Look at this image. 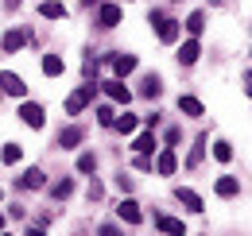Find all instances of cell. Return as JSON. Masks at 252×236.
Segmentation results:
<instances>
[{
  "mask_svg": "<svg viewBox=\"0 0 252 236\" xmlns=\"http://www.w3.org/2000/svg\"><path fill=\"white\" fill-rule=\"evenodd\" d=\"M94 97H97V82H90V86H82V89H74V93L66 97V113H70V117H78V113H82V109H86Z\"/></svg>",
  "mask_w": 252,
  "mask_h": 236,
  "instance_id": "cell-1",
  "label": "cell"
},
{
  "mask_svg": "<svg viewBox=\"0 0 252 236\" xmlns=\"http://www.w3.org/2000/svg\"><path fill=\"white\" fill-rule=\"evenodd\" d=\"M148 20L156 24V31H159L163 43H175V39H179V20H171V16H163V12H152Z\"/></svg>",
  "mask_w": 252,
  "mask_h": 236,
  "instance_id": "cell-2",
  "label": "cell"
},
{
  "mask_svg": "<svg viewBox=\"0 0 252 236\" xmlns=\"http://www.w3.org/2000/svg\"><path fill=\"white\" fill-rule=\"evenodd\" d=\"M0 93H12V97H24L28 86H24V78L20 74H12V70H4L0 74Z\"/></svg>",
  "mask_w": 252,
  "mask_h": 236,
  "instance_id": "cell-3",
  "label": "cell"
},
{
  "mask_svg": "<svg viewBox=\"0 0 252 236\" xmlns=\"http://www.w3.org/2000/svg\"><path fill=\"white\" fill-rule=\"evenodd\" d=\"M28 39H32L28 31L16 28V31H8V35H4V43H0V47H4V55H16L20 47H28Z\"/></svg>",
  "mask_w": 252,
  "mask_h": 236,
  "instance_id": "cell-4",
  "label": "cell"
},
{
  "mask_svg": "<svg viewBox=\"0 0 252 236\" xmlns=\"http://www.w3.org/2000/svg\"><path fill=\"white\" fill-rule=\"evenodd\" d=\"M156 171H159V175H175V171H179V155H175V148H163V151H159Z\"/></svg>",
  "mask_w": 252,
  "mask_h": 236,
  "instance_id": "cell-5",
  "label": "cell"
},
{
  "mask_svg": "<svg viewBox=\"0 0 252 236\" xmlns=\"http://www.w3.org/2000/svg\"><path fill=\"white\" fill-rule=\"evenodd\" d=\"M109 66H113L117 78H125V74L136 70V55H109Z\"/></svg>",
  "mask_w": 252,
  "mask_h": 236,
  "instance_id": "cell-6",
  "label": "cell"
},
{
  "mask_svg": "<svg viewBox=\"0 0 252 236\" xmlns=\"http://www.w3.org/2000/svg\"><path fill=\"white\" fill-rule=\"evenodd\" d=\"M97 24H101V28H117V24H121V4H101Z\"/></svg>",
  "mask_w": 252,
  "mask_h": 236,
  "instance_id": "cell-7",
  "label": "cell"
},
{
  "mask_svg": "<svg viewBox=\"0 0 252 236\" xmlns=\"http://www.w3.org/2000/svg\"><path fill=\"white\" fill-rule=\"evenodd\" d=\"M43 186H47V175H43L39 167L24 171V178H20V190H43Z\"/></svg>",
  "mask_w": 252,
  "mask_h": 236,
  "instance_id": "cell-8",
  "label": "cell"
},
{
  "mask_svg": "<svg viewBox=\"0 0 252 236\" xmlns=\"http://www.w3.org/2000/svg\"><path fill=\"white\" fill-rule=\"evenodd\" d=\"M198 55H202L198 39H187V43L179 47V62H183V66H194V62H198Z\"/></svg>",
  "mask_w": 252,
  "mask_h": 236,
  "instance_id": "cell-9",
  "label": "cell"
},
{
  "mask_svg": "<svg viewBox=\"0 0 252 236\" xmlns=\"http://www.w3.org/2000/svg\"><path fill=\"white\" fill-rule=\"evenodd\" d=\"M20 120H24V124H32V128H43V105H28V101H24Z\"/></svg>",
  "mask_w": 252,
  "mask_h": 236,
  "instance_id": "cell-10",
  "label": "cell"
},
{
  "mask_svg": "<svg viewBox=\"0 0 252 236\" xmlns=\"http://www.w3.org/2000/svg\"><path fill=\"white\" fill-rule=\"evenodd\" d=\"M117 213H121V217H125L128 225H140V221H144V213H140V206H136V202H132V198H125V202H121V206H117Z\"/></svg>",
  "mask_w": 252,
  "mask_h": 236,
  "instance_id": "cell-11",
  "label": "cell"
},
{
  "mask_svg": "<svg viewBox=\"0 0 252 236\" xmlns=\"http://www.w3.org/2000/svg\"><path fill=\"white\" fill-rule=\"evenodd\" d=\"M101 86H105V93H109L113 101H121V105H128V101H132V93L121 86V78H113V82H101Z\"/></svg>",
  "mask_w": 252,
  "mask_h": 236,
  "instance_id": "cell-12",
  "label": "cell"
},
{
  "mask_svg": "<svg viewBox=\"0 0 252 236\" xmlns=\"http://www.w3.org/2000/svg\"><path fill=\"white\" fill-rule=\"evenodd\" d=\"M39 16H47V20H66V4H59V0H43V4H39Z\"/></svg>",
  "mask_w": 252,
  "mask_h": 236,
  "instance_id": "cell-13",
  "label": "cell"
},
{
  "mask_svg": "<svg viewBox=\"0 0 252 236\" xmlns=\"http://www.w3.org/2000/svg\"><path fill=\"white\" fill-rule=\"evenodd\" d=\"M218 194L221 198H237V194H241V182H237L233 175H221L218 178Z\"/></svg>",
  "mask_w": 252,
  "mask_h": 236,
  "instance_id": "cell-14",
  "label": "cell"
},
{
  "mask_svg": "<svg viewBox=\"0 0 252 236\" xmlns=\"http://www.w3.org/2000/svg\"><path fill=\"white\" fill-rule=\"evenodd\" d=\"M78 144H82V128H63V132H59V148L63 151L78 148Z\"/></svg>",
  "mask_w": 252,
  "mask_h": 236,
  "instance_id": "cell-15",
  "label": "cell"
},
{
  "mask_svg": "<svg viewBox=\"0 0 252 236\" xmlns=\"http://www.w3.org/2000/svg\"><path fill=\"white\" fill-rule=\"evenodd\" d=\"M175 198H179V202H183L190 213H202V198H198L194 190H183V186H179V190H175Z\"/></svg>",
  "mask_w": 252,
  "mask_h": 236,
  "instance_id": "cell-16",
  "label": "cell"
},
{
  "mask_svg": "<svg viewBox=\"0 0 252 236\" xmlns=\"http://www.w3.org/2000/svg\"><path fill=\"white\" fill-rule=\"evenodd\" d=\"M140 93H144V97H148V101H156L159 93H163V82H159L156 74H148V78H144V82H140Z\"/></svg>",
  "mask_w": 252,
  "mask_h": 236,
  "instance_id": "cell-17",
  "label": "cell"
},
{
  "mask_svg": "<svg viewBox=\"0 0 252 236\" xmlns=\"http://www.w3.org/2000/svg\"><path fill=\"white\" fill-rule=\"evenodd\" d=\"M132 151H140V155H152V151H156V136H152V132H140V136L132 140Z\"/></svg>",
  "mask_w": 252,
  "mask_h": 236,
  "instance_id": "cell-18",
  "label": "cell"
},
{
  "mask_svg": "<svg viewBox=\"0 0 252 236\" xmlns=\"http://www.w3.org/2000/svg\"><path fill=\"white\" fill-rule=\"evenodd\" d=\"M63 70H66V62L59 59V55H43V74H47V78H59Z\"/></svg>",
  "mask_w": 252,
  "mask_h": 236,
  "instance_id": "cell-19",
  "label": "cell"
},
{
  "mask_svg": "<svg viewBox=\"0 0 252 236\" xmlns=\"http://www.w3.org/2000/svg\"><path fill=\"white\" fill-rule=\"evenodd\" d=\"M179 113H187V117H202V101H198V97H179Z\"/></svg>",
  "mask_w": 252,
  "mask_h": 236,
  "instance_id": "cell-20",
  "label": "cell"
},
{
  "mask_svg": "<svg viewBox=\"0 0 252 236\" xmlns=\"http://www.w3.org/2000/svg\"><path fill=\"white\" fill-rule=\"evenodd\" d=\"M202 148H206V136H198V140H194V148H190V155H187V167H190V171L202 163V155H206Z\"/></svg>",
  "mask_w": 252,
  "mask_h": 236,
  "instance_id": "cell-21",
  "label": "cell"
},
{
  "mask_svg": "<svg viewBox=\"0 0 252 236\" xmlns=\"http://www.w3.org/2000/svg\"><path fill=\"white\" fill-rule=\"evenodd\" d=\"M156 229L159 233H179L183 236V221H175V217H156Z\"/></svg>",
  "mask_w": 252,
  "mask_h": 236,
  "instance_id": "cell-22",
  "label": "cell"
},
{
  "mask_svg": "<svg viewBox=\"0 0 252 236\" xmlns=\"http://www.w3.org/2000/svg\"><path fill=\"white\" fill-rule=\"evenodd\" d=\"M202 28H206V12H190L187 16V31L190 35H202Z\"/></svg>",
  "mask_w": 252,
  "mask_h": 236,
  "instance_id": "cell-23",
  "label": "cell"
},
{
  "mask_svg": "<svg viewBox=\"0 0 252 236\" xmlns=\"http://www.w3.org/2000/svg\"><path fill=\"white\" fill-rule=\"evenodd\" d=\"M51 194H55V202H63V198H70V194H74V182H70V178L55 182V186H51Z\"/></svg>",
  "mask_w": 252,
  "mask_h": 236,
  "instance_id": "cell-24",
  "label": "cell"
},
{
  "mask_svg": "<svg viewBox=\"0 0 252 236\" xmlns=\"http://www.w3.org/2000/svg\"><path fill=\"white\" fill-rule=\"evenodd\" d=\"M113 128H121V136H128V132H136V117H132V113H125L121 120H113Z\"/></svg>",
  "mask_w": 252,
  "mask_h": 236,
  "instance_id": "cell-25",
  "label": "cell"
},
{
  "mask_svg": "<svg viewBox=\"0 0 252 236\" xmlns=\"http://www.w3.org/2000/svg\"><path fill=\"white\" fill-rule=\"evenodd\" d=\"M0 155H4V163H20V159H24L20 144H4V151H0Z\"/></svg>",
  "mask_w": 252,
  "mask_h": 236,
  "instance_id": "cell-26",
  "label": "cell"
},
{
  "mask_svg": "<svg viewBox=\"0 0 252 236\" xmlns=\"http://www.w3.org/2000/svg\"><path fill=\"white\" fill-rule=\"evenodd\" d=\"M113 120H117V113H113L109 105H101V109H97V124H105V128H113Z\"/></svg>",
  "mask_w": 252,
  "mask_h": 236,
  "instance_id": "cell-27",
  "label": "cell"
},
{
  "mask_svg": "<svg viewBox=\"0 0 252 236\" xmlns=\"http://www.w3.org/2000/svg\"><path fill=\"white\" fill-rule=\"evenodd\" d=\"M78 171H82V175H94V171H97V159H94V155H82V159H78Z\"/></svg>",
  "mask_w": 252,
  "mask_h": 236,
  "instance_id": "cell-28",
  "label": "cell"
},
{
  "mask_svg": "<svg viewBox=\"0 0 252 236\" xmlns=\"http://www.w3.org/2000/svg\"><path fill=\"white\" fill-rule=\"evenodd\" d=\"M214 155H218L221 163H229V159H233V148H229V144L221 140V144H214Z\"/></svg>",
  "mask_w": 252,
  "mask_h": 236,
  "instance_id": "cell-29",
  "label": "cell"
},
{
  "mask_svg": "<svg viewBox=\"0 0 252 236\" xmlns=\"http://www.w3.org/2000/svg\"><path fill=\"white\" fill-rule=\"evenodd\" d=\"M136 171H152V155H140L136 151Z\"/></svg>",
  "mask_w": 252,
  "mask_h": 236,
  "instance_id": "cell-30",
  "label": "cell"
},
{
  "mask_svg": "<svg viewBox=\"0 0 252 236\" xmlns=\"http://www.w3.org/2000/svg\"><path fill=\"white\" fill-rule=\"evenodd\" d=\"M179 140H183V132H179V128H167V148H175Z\"/></svg>",
  "mask_w": 252,
  "mask_h": 236,
  "instance_id": "cell-31",
  "label": "cell"
},
{
  "mask_svg": "<svg viewBox=\"0 0 252 236\" xmlns=\"http://www.w3.org/2000/svg\"><path fill=\"white\" fill-rule=\"evenodd\" d=\"M101 194H105V190H101V182H90V202H97Z\"/></svg>",
  "mask_w": 252,
  "mask_h": 236,
  "instance_id": "cell-32",
  "label": "cell"
},
{
  "mask_svg": "<svg viewBox=\"0 0 252 236\" xmlns=\"http://www.w3.org/2000/svg\"><path fill=\"white\" fill-rule=\"evenodd\" d=\"M245 93L252 97V74H245Z\"/></svg>",
  "mask_w": 252,
  "mask_h": 236,
  "instance_id": "cell-33",
  "label": "cell"
},
{
  "mask_svg": "<svg viewBox=\"0 0 252 236\" xmlns=\"http://www.w3.org/2000/svg\"><path fill=\"white\" fill-rule=\"evenodd\" d=\"M8 8H20V0H8Z\"/></svg>",
  "mask_w": 252,
  "mask_h": 236,
  "instance_id": "cell-34",
  "label": "cell"
},
{
  "mask_svg": "<svg viewBox=\"0 0 252 236\" xmlns=\"http://www.w3.org/2000/svg\"><path fill=\"white\" fill-rule=\"evenodd\" d=\"M0 229H4V217H0Z\"/></svg>",
  "mask_w": 252,
  "mask_h": 236,
  "instance_id": "cell-35",
  "label": "cell"
},
{
  "mask_svg": "<svg viewBox=\"0 0 252 236\" xmlns=\"http://www.w3.org/2000/svg\"><path fill=\"white\" fill-rule=\"evenodd\" d=\"M82 4H94V0H82Z\"/></svg>",
  "mask_w": 252,
  "mask_h": 236,
  "instance_id": "cell-36",
  "label": "cell"
},
{
  "mask_svg": "<svg viewBox=\"0 0 252 236\" xmlns=\"http://www.w3.org/2000/svg\"><path fill=\"white\" fill-rule=\"evenodd\" d=\"M210 4H221V0H210Z\"/></svg>",
  "mask_w": 252,
  "mask_h": 236,
  "instance_id": "cell-37",
  "label": "cell"
},
{
  "mask_svg": "<svg viewBox=\"0 0 252 236\" xmlns=\"http://www.w3.org/2000/svg\"><path fill=\"white\" fill-rule=\"evenodd\" d=\"M0 198H4V190H0Z\"/></svg>",
  "mask_w": 252,
  "mask_h": 236,
  "instance_id": "cell-38",
  "label": "cell"
}]
</instances>
